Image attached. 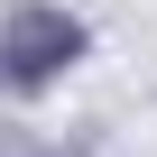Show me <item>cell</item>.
I'll list each match as a JSON object with an SVG mask.
<instances>
[{
    "mask_svg": "<svg viewBox=\"0 0 157 157\" xmlns=\"http://www.w3.org/2000/svg\"><path fill=\"white\" fill-rule=\"evenodd\" d=\"M74 46H83L74 19H46V10L10 19V74H19V83H46L56 65H74Z\"/></svg>",
    "mask_w": 157,
    "mask_h": 157,
    "instance_id": "cell-1",
    "label": "cell"
}]
</instances>
